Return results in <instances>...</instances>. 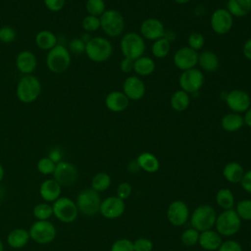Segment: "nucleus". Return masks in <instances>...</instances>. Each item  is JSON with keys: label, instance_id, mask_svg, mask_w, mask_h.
<instances>
[{"label": "nucleus", "instance_id": "f257e3e1", "mask_svg": "<svg viewBox=\"0 0 251 251\" xmlns=\"http://www.w3.org/2000/svg\"><path fill=\"white\" fill-rule=\"evenodd\" d=\"M41 93V83L32 75H25L17 84L16 94L18 99L25 104L34 102Z\"/></svg>", "mask_w": 251, "mask_h": 251}, {"label": "nucleus", "instance_id": "f03ea898", "mask_svg": "<svg viewBox=\"0 0 251 251\" xmlns=\"http://www.w3.org/2000/svg\"><path fill=\"white\" fill-rule=\"evenodd\" d=\"M71 52L62 44H57L48 51L46 56L47 68L55 74H62L71 65Z\"/></svg>", "mask_w": 251, "mask_h": 251}, {"label": "nucleus", "instance_id": "7ed1b4c3", "mask_svg": "<svg viewBox=\"0 0 251 251\" xmlns=\"http://www.w3.org/2000/svg\"><path fill=\"white\" fill-rule=\"evenodd\" d=\"M113 52V46L111 42L102 36L91 37V39L85 44L84 53L93 62L102 63L107 61Z\"/></svg>", "mask_w": 251, "mask_h": 251}, {"label": "nucleus", "instance_id": "20e7f679", "mask_svg": "<svg viewBox=\"0 0 251 251\" xmlns=\"http://www.w3.org/2000/svg\"><path fill=\"white\" fill-rule=\"evenodd\" d=\"M217 219V213L215 209L210 205L198 206L191 215L190 224L193 228L199 232L212 229L215 226Z\"/></svg>", "mask_w": 251, "mask_h": 251}, {"label": "nucleus", "instance_id": "39448f33", "mask_svg": "<svg viewBox=\"0 0 251 251\" xmlns=\"http://www.w3.org/2000/svg\"><path fill=\"white\" fill-rule=\"evenodd\" d=\"M100 27L110 37H118L125 28L123 15L114 9L106 10L100 17Z\"/></svg>", "mask_w": 251, "mask_h": 251}, {"label": "nucleus", "instance_id": "423d86ee", "mask_svg": "<svg viewBox=\"0 0 251 251\" xmlns=\"http://www.w3.org/2000/svg\"><path fill=\"white\" fill-rule=\"evenodd\" d=\"M144 38L136 32H128L121 39V51L125 58L136 60L145 51Z\"/></svg>", "mask_w": 251, "mask_h": 251}, {"label": "nucleus", "instance_id": "0eeeda50", "mask_svg": "<svg viewBox=\"0 0 251 251\" xmlns=\"http://www.w3.org/2000/svg\"><path fill=\"white\" fill-rule=\"evenodd\" d=\"M215 226L220 235L231 236L240 229L241 220L234 210H225L217 216Z\"/></svg>", "mask_w": 251, "mask_h": 251}, {"label": "nucleus", "instance_id": "6e6552de", "mask_svg": "<svg viewBox=\"0 0 251 251\" xmlns=\"http://www.w3.org/2000/svg\"><path fill=\"white\" fill-rule=\"evenodd\" d=\"M75 204L78 212L85 216H94L99 212L101 199L99 193L92 188L81 190L76 197Z\"/></svg>", "mask_w": 251, "mask_h": 251}, {"label": "nucleus", "instance_id": "1a4fd4ad", "mask_svg": "<svg viewBox=\"0 0 251 251\" xmlns=\"http://www.w3.org/2000/svg\"><path fill=\"white\" fill-rule=\"evenodd\" d=\"M53 215L60 221L66 224L73 223L76 220L78 209L72 199L68 197H59L52 205Z\"/></svg>", "mask_w": 251, "mask_h": 251}, {"label": "nucleus", "instance_id": "9d476101", "mask_svg": "<svg viewBox=\"0 0 251 251\" xmlns=\"http://www.w3.org/2000/svg\"><path fill=\"white\" fill-rule=\"evenodd\" d=\"M30 238L38 244H48L56 237L55 226L47 221H36L33 223L28 230Z\"/></svg>", "mask_w": 251, "mask_h": 251}, {"label": "nucleus", "instance_id": "9b49d317", "mask_svg": "<svg viewBox=\"0 0 251 251\" xmlns=\"http://www.w3.org/2000/svg\"><path fill=\"white\" fill-rule=\"evenodd\" d=\"M204 83V75L198 69L183 71L179 76V86L186 93H197Z\"/></svg>", "mask_w": 251, "mask_h": 251}, {"label": "nucleus", "instance_id": "f8f14e48", "mask_svg": "<svg viewBox=\"0 0 251 251\" xmlns=\"http://www.w3.org/2000/svg\"><path fill=\"white\" fill-rule=\"evenodd\" d=\"M53 176L61 186H70L76 181L78 173L74 164L67 161H60L56 164Z\"/></svg>", "mask_w": 251, "mask_h": 251}, {"label": "nucleus", "instance_id": "ddd939ff", "mask_svg": "<svg viewBox=\"0 0 251 251\" xmlns=\"http://www.w3.org/2000/svg\"><path fill=\"white\" fill-rule=\"evenodd\" d=\"M227 107L234 113L246 112L250 105L251 99L247 92L241 89H233L226 93L225 97Z\"/></svg>", "mask_w": 251, "mask_h": 251}, {"label": "nucleus", "instance_id": "4468645a", "mask_svg": "<svg viewBox=\"0 0 251 251\" xmlns=\"http://www.w3.org/2000/svg\"><path fill=\"white\" fill-rule=\"evenodd\" d=\"M212 29L218 34L227 33L233 25V18L230 13L224 8L215 10L210 20Z\"/></svg>", "mask_w": 251, "mask_h": 251}, {"label": "nucleus", "instance_id": "2eb2a0df", "mask_svg": "<svg viewBox=\"0 0 251 251\" xmlns=\"http://www.w3.org/2000/svg\"><path fill=\"white\" fill-rule=\"evenodd\" d=\"M126 209L125 201L117 196H110L101 201L99 213L106 219L114 220L120 218Z\"/></svg>", "mask_w": 251, "mask_h": 251}, {"label": "nucleus", "instance_id": "dca6fc26", "mask_svg": "<svg viewBox=\"0 0 251 251\" xmlns=\"http://www.w3.org/2000/svg\"><path fill=\"white\" fill-rule=\"evenodd\" d=\"M198 53L188 46L179 48L174 55L175 66L183 71L193 69L198 64Z\"/></svg>", "mask_w": 251, "mask_h": 251}, {"label": "nucleus", "instance_id": "f3484780", "mask_svg": "<svg viewBox=\"0 0 251 251\" xmlns=\"http://www.w3.org/2000/svg\"><path fill=\"white\" fill-rule=\"evenodd\" d=\"M189 217V209L181 200L173 201L167 210V218L169 222L176 226L184 225Z\"/></svg>", "mask_w": 251, "mask_h": 251}, {"label": "nucleus", "instance_id": "a211bd4d", "mask_svg": "<svg viewBox=\"0 0 251 251\" xmlns=\"http://www.w3.org/2000/svg\"><path fill=\"white\" fill-rule=\"evenodd\" d=\"M165 27L163 23L156 18H148L144 20L140 25V33L143 38L148 40H157L165 35Z\"/></svg>", "mask_w": 251, "mask_h": 251}, {"label": "nucleus", "instance_id": "6ab92c4d", "mask_svg": "<svg viewBox=\"0 0 251 251\" xmlns=\"http://www.w3.org/2000/svg\"><path fill=\"white\" fill-rule=\"evenodd\" d=\"M123 90L129 100H139L145 94V84L138 76L130 75L125 79Z\"/></svg>", "mask_w": 251, "mask_h": 251}, {"label": "nucleus", "instance_id": "aec40b11", "mask_svg": "<svg viewBox=\"0 0 251 251\" xmlns=\"http://www.w3.org/2000/svg\"><path fill=\"white\" fill-rule=\"evenodd\" d=\"M37 66L35 55L29 50L21 51L16 59V67L23 75H30Z\"/></svg>", "mask_w": 251, "mask_h": 251}, {"label": "nucleus", "instance_id": "412c9836", "mask_svg": "<svg viewBox=\"0 0 251 251\" xmlns=\"http://www.w3.org/2000/svg\"><path fill=\"white\" fill-rule=\"evenodd\" d=\"M129 99L122 91H112L105 98L106 107L115 113L123 112L128 106Z\"/></svg>", "mask_w": 251, "mask_h": 251}, {"label": "nucleus", "instance_id": "4be33fe9", "mask_svg": "<svg viewBox=\"0 0 251 251\" xmlns=\"http://www.w3.org/2000/svg\"><path fill=\"white\" fill-rule=\"evenodd\" d=\"M61 185L54 179L49 178L44 180L39 187V193L41 198L48 202H54L56 201L60 195H61Z\"/></svg>", "mask_w": 251, "mask_h": 251}, {"label": "nucleus", "instance_id": "5701e85b", "mask_svg": "<svg viewBox=\"0 0 251 251\" xmlns=\"http://www.w3.org/2000/svg\"><path fill=\"white\" fill-rule=\"evenodd\" d=\"M222 242H223L222 235H220L217 231L213 229L202 231L199 234L198 243L205 250H209V251L217 250L221 246Z\"/></svg>", "mask_w": 251, "mask_h": 251}, {"label": "nucleus", "instance_id": "b1692460", "mask_svg": "<svg viewBox=\"0 0 251 251\" xmlns=\"http://www.w3.org/2000/svg\"><path fill=\"white\" fill-rule=\"evenodd\" d=\"M198 64L202 70L211 73L218 70L220 66V60L213 51L205 50L198 55Z\"/></svg>", "mask_w": 251, "mask_h": 251}, {"label": "nucleus", "instance_id": "393cba45", "mask_svg": "<svg viewBox=\"0 0 251 251\" xmlns=\"http://www.w3.org/2000/svg\"><path fill=\"white\" fill-rule=\"evenodd\" d=\"M226 10L232 17H245L251 12V0H227Z\"/></svg>", "mask_w": 251, "mask_h": 251}, {"label": "nucleus", "instance_id": "a878e982", "mask_svg": "<svg viewBox=\"0 0 251 251\" xmlns=\"http://www.w3.org/2000/svg\"><path fill=\"white\" fill-rule=\"evenodd\" d=\"M244 125L243 117L238 113H227L222 118L221 126L222 127L228 132H234L240 129Z\"/></svg>", "mask_w": 251, "mask_h": 251}, {"label": "nucleus", "instance_id": "bb28decb", "mask_svg": "<svg viewBox=\"0 0 251 251\" xmlns=\"http://www.w3.org/2000/svg\"><path fill=\"white\" fill-rule=\"evenodd\" d=\"M30 236L27 230L24 228H16L13 229L7 237V242L9 246L14 249H20L26 245Z\"/></svg>", "mask_w": 251, "mask_h": 251}, {"label": "nucleus", "instance_id": "cd10ccee", "mask_svg": "<svg viewBox=\"0 0 251 251\" xmlns=\"http://www.w3.org/2000/svg\"><path fill=\"white\" fill-rule=\"evenodd\" d=\"M244 170L242 166L237 163V162H229L227 163L224 170H223V175L225 178L231 183H238L241 181L243 175H244Z\"/></svg>", "mask_w": 251, "mask_h": 251}, {"label": "nucleus", "instance_id": "c85d7f7f", "mask_svg": "<svg viewBox=\"0 0 251 251\" xmlns=\"http://www.w3.org/2000/svg\"><path fill=\"white\" fill-rule=\"evenodd\" d=\"M136 162L139 166V168L146 173H156L160 168L159 160L155 155H153L150 152H143L141 153L137 159Z\"/></svg>", "mask_w": 251, "mask_h": 251}, {"label": "nucleus", "instance_id": "c756f323", "mask_svg": "<svg viewBox=\"0 0 251 251\" xmlns=\"http://www.w3.org/2000/svg\"><path fill=\"white\" fill-rule=\"evenodd\" d=\"M35 44L41 50H51L57 45V36L50 30H40L35 35Z\"/></svg>", "mask_w": 251, "mask_h": 251}, {"label": "nucleus", "instance_id": "7c9ffc66", "mask_svg": "<svg viewBox=\"0 0 251 251\" xmlns=\"http://www.w3.org/2000/svg\"><path fill=\"white\" fill-rule=\"evenodd\" d=\"M155 70V62L147 56H141L134 60L133 71L139 75H149Z\"/></svg>", "mask_w": 251, "mask_h": 251}, {"label": "nucleus", "instance_id": "2f4dec72", "mask_svg": "<svg viewBox=\"0 0 251 251\" xmlns=\"http://www.w3.org/2000/svg\"><path fill=\"white\" fill-rule=\"evenodd\" d=\"M171 106L176 112H182L186 110L190 104V98L188 93L183 90H176L171 97Z\"/></svg>", "mask_w": 251, "mask_h": 251}, {"label": "nucleus", "instance_id": "473e14b6", "mask_svg": "<svg viewBox=\"0 0 251 251\" xmlns=\"http://www.w3.org/2000/svg\"><path fill=\"white\" fill-rule=\"evenodd\" d=\"M216 202L224 210L232 209L234 205L233 193L228 188H221L216 194Z\"/></svg>", "mask_w": 251, "mask_h": 251}, {"label": "nucleus", "instance_id": "72a5a7b5", "mask_svg": "<svg viewBox=\"0 0 251 251\" xmlns=\"http://www.w3.org/2000/svg\"><path fill=\"white\" fill-rule=\"evenodd\" d=\"M111 185V176L104 172L97 173L91 180V188L97 192L107 190Z\"/></svg>", "mask_w": 251, "mask_h": 251}, {"label": "nucleus", "instance_id": "f704fd0d", "mask_svg": "<svg viewBox=\"0 0 251 251\" xmlns=\"http://www.w3.org/2000/svg\"><path fill=\"white\" fill-rule=\"evenodd\" d=\"M171 49V42L166 37H161L154 41L151 47V51L156 58H165Z\"/></svg>", "mask_w": 251, "mask_h": 251}, {"label": "nucleus", "instance_id": "c9c22d12", "mask_svg": "<svg viewBox=\"0 0 251 251\" xmlns=\"http://www.w3.org/2000/svg\"><path fill=\"white\" fill-rule=\"evenodd\" d=\"M53 215L52 205L46 203H39L33 208V216L38 221H47Z\"/></svg>", "mask_w": 251, "mask_h": 251}, {"label": "nucleus", "instance_id": "e433bc0d", "mask_svg": "<svg viewBox=\"0 0 251 251\" xmlns=\"http://www.w3.org/2000/svg\"><path fill=\"white\" fill-rule=\"evenodd\" d=\"M85 9L88 15L100 17L106 11L104 0H86Z\"/></svg>", "mask_w": 251, "mask_h": 251}, {"label": "nucleus", "instance_id": "4c0bfd02", "mask_svg": "<svg viewBox=\"0 0 251 251\" xmlns=\"http://www.w3.org/2000/svg\"><path fill=\"white\" fill-rule=\"evenodd\" d=\"M236 214L243 221H251V199L241 200L236 205Z\"/></svg>", "mask_w": 251, "mask_h": 251}, {"label": "nucleus", "instance_id": "58836bf2", "mask_svg": "<svg viewBox=\"0 0 251 251\" xmlns=\"http://www.w3.org/2000/svg\"><path fill=\"white\" fill-rule=\"evenodd\" d=\"M199 234H200V232L198 230H196L195 228H193V227L187 228L181 233L180 240L186 246H193L198 243Z\"/></svg>", "mask_w": 251, "mask_h": 251}, {"label": "nucleus", "instance_id": "ea45409f", "mask_svg": "<svg viewBox=\"0 0 251 251\" xmlns=\"http://www.w3.org/2000/svg\"><path fill=\"white\" fill-rule=\"evenodd\" d=\"M56 167V163L49 157H43L37 162V170L42 175H53Z\"/></svg>", "mask_w": 251, "mask_h": 251}, {"label": "nucleus", "instance_id": "a19ab883", "mask_svg": "<svg viewBox=\"0 0 251 251\" xmlns=\"http://www.w3.org/2000/svg\"><path fill=\"white\" fill-rule=\"evenodd\" d=\"M81 25L83 29L87 32H93L100 28V19L99 17L88 15L83 18Z\"/></svg>", "mask_w": 251, "mask_h": 251}, {"label": "nucleus", "instance_id": "79ce46f5", "mask_svg": "<svg viewBox=\"0 0 251 251\" xmlns=\"http://www.w3.org/2000/svg\"><path fill=\"white\" fill-rule=\"evenodd\" d=\"M187 43H188V47H190L195 51H198L204 46L205 38L203 34H201L200 32H192L189 34L187 38Z\"/></svg>", "mask_w": 251, "mask_h": 251}, {"label": "nucleus", "instance_id": "37998d69", "mask_svg": "<svg viewBox=\"0 0 251 251\" xmlns=\"http://www.w3.org/2000/svg\"><path fill=\"white\" fill-rule=\"evenodd\" d=\"M17 32L16 30L9 25H4L0 27V41L3 43H12L16 40Z\"/></svg>", "mask_w": 251, "mask_h": 251}, {"label": "nucleus", "instance_id": "c03bdc74", "mask_svg": "<svg viewBox=\"0 0 251 251\" xmlns=\"http://www.w3.org/2000/svg\"><path fill=\"white\" fill-rule=\"evenodd\" d=\"M110 251H134L133 242L127 238L118 239L112 244Z\"/></svg>", "mask_w": 251, "mask_h": 251}, {"label": "nucleus", "instance_id": "a18cd8bd", "mask_svg": "<svg viewBox=\"0 0 251 251\" xmlns=\"http://www.w3.org/2000/svg\"><path fill=\"white\" fill-rule=\"evenodd\" d=\"M134 251H152L153 242L148 238H138L133 242Z\"/></svg>", "mask_w": 251, "mask_h": 251}, {"label": "nucleus", "instance_id": "49530a36", "mask_svg": "<svg viewBox=\"0 0 251 251\" xmlns=\"http://www.w3.org/2000/svg\"><path fill=\"white\" fill-rule=\"evenodd\" d=\"M69 51L74 54H82L85 51V43L79 38H75L70 42Z\"/></svg>", "mask_w": 251, "mask_h": 251}, {"label": "nucleus", "instance_id": "de8ad7c7", "mask_svg": "<svg viewBox=\"0 0 251 251\" xmlns=\"http://www.w3.org/2000/svg\"><path fill=\"white\" fill-rule=\"evenodd\" d=\"M131 194V185L128 182H122L117 187V197L122 200L127 199Z\"/></svg>", "mask_w": 251, "mask_h": 251}, {"label": "nucleus", "instance_id": "09e8293b", "mask_svg": "<svg viewBox=\"0 0 251 251\" xmlns=\"http://www.w3.org/2000/svg\"><path fill=\"white\" fill-rule=\"evenodd\" d=\"M218 251H242V247L235 240H226L222 242Z\"/></svg>", "mask_w": 251, "mask_h": 251}, {"label": "nucleus", "instance_id": "8fccbe9b", "mask_svg": "<svg viewBox=\"0 0 251 251\" xmlns=\"http://www.w3.org/2000/svg\"><path fill=\"white\" fill-rule=\"evenodd\" d=\"M45 7L51 12H59L65 6V0H43Z\"/></svg>", "mask_w": 251, "mask_h": 251}, {"label": "nucleus", "instance_id": "3c124183", "mask_svg": "<svg viewBox=\"0 0 251 251\" xmlns=\"http://www.w3.org/2000/svg\"><path fill=\"white\" fill-rule=\"evenodd\" d=\"M241 187L248 193H251V170L244 173L243 177L240 181Z\"/></svg>", "mask_w": 251, "mask_h": 251}, {"label": "nucleus", "instance_id": "603ef678", "mask_svg": "<svg viewBox=\"0 0 251 251\" xmlns=\"http://www.w3.org/2000/svg\"><path fill=\"white\" fill-rule=\"evenodd\" d=\"M133 64L134 61L128 58H124L120 64V69L123 73L125 74H128L131 71H133Z\"/></svg>", "mask_w": 251, "mask_h": 251}, {"label": "nucleus", "instance_id": "864d4df0", "mask_svg": "<svg viewBox=\"0 0 251 251\" xmlns=\"http://www.w3.org/2000/svg\"><path fill=\"white\" fill-rule=\"evenodd\" d=\"M242 52H243L244 57L247 60L251 61V37L244 42L243 48H242Z\"/></svg>", "mask_w": 251, "mask_h": 251}, {"label": "nucleus", "instance_id": "5fc2aeb1", "mask_svg": "<svg viewBox=\"0 0 251 251\" xmlns=\"http://www.w3.org/2000/svg\"><path fill=\"white\" fill-rule=\"evenodd\" d=\"M49 158L55 162L56 164L59 163L61 161V153L58 149H53L51 152H50V155H49Z\"/></svg>", "mask_w": 251, "mask_h": 251}, {"label": "nucleus", "instance_id": "6e6d98bb", "mask_svg": "<svg viewBox=\"0 0 251 251\" xmlns=\"http://www.w3.org/2000/svg\"><path fill=\"white\" fill-rule=\"evenodd\" d=\"M243 119H244V124L247 126L251 127V107H249V109L245 112V115H244Z\"/></svg>", "mask_w": 251, "mask_h": 251}, {"label": "nucleus", "instance_id": "4d7b16f0", "mask_svg": "<svg viewBox=\"0 0 251 251\" xmlns=\"http://www.w3.org/2000/svg\"><path fill=\"white\" fill-rule=\"evenodd\" d=\"M138 169H140V168H139V166H138L136 160H135V161H132L130 164H128V170H129L130 172L135 173L136 171H138Z\"/></svg>", "mask_w": 251, "mask_h": 251}, {"label": "nucleus", "instance_id": "13d9d810", "mask_svg": "<svg viewBox=\"0 0 251 251\" xmlns=\"http://www.w3.org/2000/svg\"><path fill=\"white\" fill-rule=\"evenodd\" d=\"M4 177V169H3V166L0 164V182L2 181Z\"/></svg>", "mask_w": 251, "mask_h": 251}, {"label": "nucleus", "instance_id": "bf43d9fd", "mask_svg": "<svg viewBox=\"0 0 251 251\" xmlns=\"http://www.w3.org/2000/svg\"><path fill=\"white\" fill-rule=\"evenodd\" d=\"M174 1H176V2L178 3V4H186V3H188L190 0H174Z\"/></svg>", "mask_w": 251, "mask_h": 251}, {"label": "nucleus", "instance_id": "052dcab7", "mask_svg": "<svg viewBox=\"0 0 251 251\" xmlns=\"http://www.w3.org/2000/svg\"><path fill=\"white\" fill-rule=\"evenodd\" d=\"M0 251H4V245H3L2 241H1V239H0Z\"/></svg>", "mask_w": 251, "mask_h": 251}, {"label": "nucleus", "instance_id": "680f3d73", "mask_svg": "<svg viewBox=\"0 0 251 251\" xmlns=\"http://www.w3.org/2000/svg\"><path fill=\"white\" fill-rule=\"evenodd\" d=\"M10 1H18V0H10Z\"/></svg>", "mask_w": 251, "mask_h": 251}]
</instances>
